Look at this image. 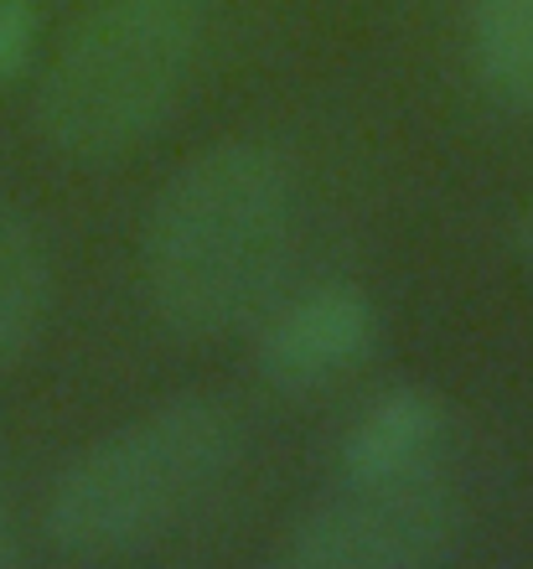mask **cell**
Segmentation results:
<instances>
[{
  "label": "cell",
  "mask_w": 533,
  "mask_h": 569,
  "mask_svg": "<svg viewBox=\"0 0 533 569\" xmlns=\"http://www.w3.org/2000/svg\"><path fill=\"white\" fill-rule=\"evenodd\" d=\"M244 430L234 409L203 393L166 399L93 440L58 477L42 533L62 559L115 565L156 549L234 471Z\"/></svg>",
  "instance_id": "7a4b0ae2"
},
{
  "label": "cell",
  "mask_w": 533,
  "mask_h": 569,
  "mask_svg": "<svg viewBox=\"0 0 533 569\" xmlns=\"http://www.w3.org/2000/svg\"><path fill=\"white\" fill-rule=\"evenodd\" d=\"M445 435V405L430 389H388L378 393L363 415L353 420L347 440H342V477L347 481H388L425 471L430 450Z\"/></svg>",
  "instance_id": "8992f818"
},
{
  "label": "cell",
  "mask_w": 533,
  "mask_h": 569,
  "mask_svg": "<svg viewBox=\"0 0 533 569\" xmlns=\"http://www.w3.org/2000/svg\"><path fill=\"white\" fill-rule=\"evenodd\" d=\"M378 342V306L357 284L326 280L300 290L259 327V373L280 389H316L347 373Z\"/></svg>",
  "instance_id": "5b68a950"
},
{
  "label": "cell",
  "mask_w": 533,
  "mask_h": 569,
  "mask_svg": "<svg viewBox=\"0 0 533 569\" xmlns=\"http://www.w3.org/2000/svg\"><path fill=\"white\" fill-rule=\"evenodd\" d=\"M300 233L296 171L269 140H213L146 212V306L181 342H218L275 306Z\"/></svg>",
  "instance_id": "6da1fadb"
},
{
  "label": "cell",
  "mask_w": 533,
  "mask_h": 569,
  "mask_svg": "<svg viewBox=\"0 0 533 569\" xmlns=\"http://www.w3.org/2000/svg\"><path fill=\"white\" fill-rule=\"evenodd\" d=\"M513 243H519L523 259H533V212H523L519 223H513Z\"/></svg>",
  "instance_id": "8fae6325"
},
{
  "label": "cell",
  "mask_w": 533,
  "mask_h": 569,
  "mask_svg": "<svg viewBox=\"0 0 533 569\" xmlns=\"http://www.w3.org/2000/svg\"><path fill=\"white\" fill-rule=\"evenodd\" d=\"M37 42V0H0V83H11Z\"/></svg>",
  "instance_id": "9c48e42d"
},
{
  "label": "cell",
  "mask_w": 533,
  "mask_h": 569,
  "mask_svg": "<svg viewBox=\"0 0 533 569\" xmlns=\"http://www.w3.org/2000/svg\"><path fill=\"white\" fill-rule=\"evenodd\" d=\"M16 559H21V543H16V518L6 502V487H0V569H11Z\"/></svg>",
  "instance_id": "30bf717a"
},
{
  "label": "cell",
  "mask_w": 533,
  "mask_h": 569,
  "mask_svg": "<svg viewBox=\"0 0 533 569\" xmlns=\"http://www.w3.org/2000/svg\"><path fill=\"white\" fill-rule=\"evenodd\" d=\"M466 508L425 471L388 481H347L300 512L275 565L285 569H425L456 555Z\"/></svg>",
  "instance_id": "277c9868"
},
{
  "label": "cell",
  "mask_w": 533,
  "mask_h": 569,
  "mask_svg": "<svg viewBox=\"0 0 533 569\" xmlns=\"http://www.w3.org/2000/svg\"><path fill=\"white\" fill-rule=\"evenodd\" d=\"M208 0H93L37 89V136L73 166H115L181 104Z\"/></svg>",
  "instance_id": "3957f363"
},
{
  "label": "cell",
  "mask_w": 533,
  "mask_h": 569,
  "mask_svg": "<svg viewBox=\"0 0 533 569\" xmlns=\"http://www.w3.org/2000/svg\"><path fill=\"white\" fill-rule=\"evenodd\" d=\"M472 62L497 104L533 114V0H476Z\"/></svg>",
  "instance_id": "ba28073f"
},
{
  "label": "cell",
  "mask_w": 533,
  "mask_h": 569,
  "mask_svg": "<svg viewBox=\"0 0 533 569\" xmlns=\"http://www.w3.org/2000/svg\"><path fill=\"white\" fill-rule=\"evenodd\" d=\"M52 306V254L42 228L16 202H0V378L31 352Z\"/></svg>",
  "instance_id": "52a82bcc"
}]
</instances>
